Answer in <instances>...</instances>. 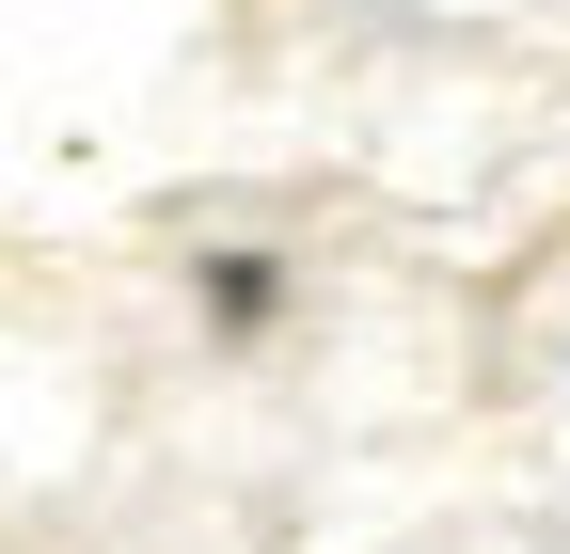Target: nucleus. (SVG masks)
<instances>
[{"mask_svg":"<svg viewBox=\"0 0 570 554\" xmlns=\"http://www.w3.org/2000/svg\"><path fill=\"white\" fill-rule=\"evenodd\" d=\"M190 301H206V333H223V349H254V333L285 317V254H254V238H223L190 269Z\"/></svg>","mask_w":570,"mask_h":554,"instance_id":"nucleus-1","label":"nucleus"}]
</instances>
